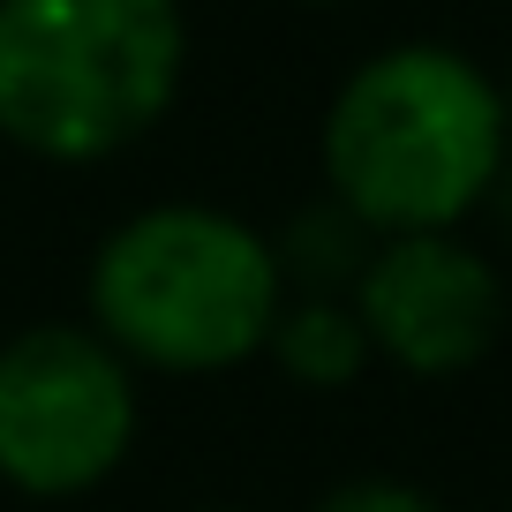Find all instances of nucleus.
Instances as JSON below:
<instances>
[{
	"label": "nucleus",
	"instance_id": "f257e3e1",
	"mask_svg": "<svg viewBox=\"0 0 512 512\" xmlns=\"http://www.w3.org/2000/svg\"><path fill=\"white\" fill-rule=\"evenodd\" d=\"M317 159L362 234H460L512 166L497 76L437 38L384 46L332 91Z\"/></svg>",
	"mask_w": 512,
	"mask_h": 512
},
{
	"label": "nucleus",
	"instance_id": "f03ea898",
	"mask_svg": "<svg viewBox=\"0 0 512 512\" xmlns=\"http://www.w3.org/2000/svg\"><path fill=\"white\" fill-rule=\"evenodd\" d=\"M272 234L219 204H144L98 241L83 272L91 332L136 377H226L279 324Z\"/></svg>",
	"mask_w": 512,
	"mask_h": 512
},
{
	"label": "nucleus",
	"instance_id": "7ed1b4c3",
	"mask_svg": "<svg viewBox=\"0 0 512 512\" xmlns=\"http://www.w3.org/2000/svg\"><path fill=\"white\" fill-rule=\"evenodd\" d=\"M189 76L181 0H0V144L98 166L144 144Z\"/></svg>",
	"mask_w": 512,
	"mask_h": 512
},
{
	"label": "nucleus",
	"instance_id": "20e7f679",
	"mask_svg": "<svg viewBox=\"0 0 512 512\" xmlns=\"http://www.w3.org/2000/svg\"><path fill=\"white\" fill-rule=\"evenodd\" d=\"M144 430V377L91 324L0 339V482L38 512L106 490Z\"/></svg>",
	"mask_w": 512,
	"mask_h": 512
},
{
	"label": "nucleus",
	"instance_id": "39448f33",
	"mask_svg": "<svg viewBox=\"0 0 512 512\" xmlns=\"http://www.w3.org/2000/svg\"><path fill=\"white\" fill-rule=\"evenodd\" d=\"M362 339L400 377H467L505 339V272L467 234H392L369 249V264L347 287Z\"/></svg>",
	"mask_w": 512,
	"mask_h": 512
},
{
	"label": "nucleus",
	"instance_id": "423d86ee",
	"mask_svg": "<svg viewBox=\"0 0 512 512\" xmlns=\"http://www.w3.org/2000/svg\"><path fill=\"white\" fill-rule=\"evenodd\" d=\"M264 362H279V377H294L302 392H339L377 354H369L362 317H354L347 294H287L272 339H264Z\"/></svg>",
	"mask_w": 512,
	"mask_h": 512
},
{
	"label": "nucleus",
	"instance_id": "0eeeda50",
	"mask_svg": "<svg viewBox=\"0 0 512 512\" xmlns=\"http://www.w3.org/2000/svg\"><path fill=\"white\" fill-rule=\"evenodd\" d=\"M369 249H377V234H362V226H354L332 196H324V204H309L302 219L272 241L287 294H347L354 272L369 264Z\"/></svg>",
	"mask_w": 512,
	"mask_h": 512
},
{
	"label": "nucleus",
	"instance_id": "6e6552de",
	"mask_svg": "<svg viewBox=\"0 0 512 512\" xmlns=\"http://www.w3.org/2000/svg\"><path fill=\"white\" fill-rule=\"evenodd\" d=\"M309 512H445V505H437L430 490H415V482H400V475H347Z\"/></svg>",
	"mask_w": 512,
	"mask_h": 512
},
{
	"label": "nucleus",
	"instance_id": "1a4fd4ad",
	"mask_svg": "<svg viewBox=\"0 0 512 512\" xmlns=\"http://www.w3.org/2000/svg\"><path fill=\"white\" fill-rule=\"evenodd\" d=\"M497 98H505V136H512V76H505V83H497Z\"/></svg>",
	"mask_w": 512,
	"mask_h": 512
},
{
	"label": "nucleus",
	"instance_id": "9d476101",
	"mask_svg": "<svg viewBox=\"0 0 512 512\" xmlns=\"http://www.w3.org/2000/svg\"><path fill=\"white\" fill-rule=\"evenodd\" d=\"M196 512H234V505H196Z\"/></svg>",
	"mask_w": 512,
	"mask_h": 512
},
{
	"label": "nucleus",
	"instance_id": "9b49d317",
	"mask_svg": "<svg viewBox=\"0 0 512 512\" xmlns=\"http://www.w3.org/2000/svg\"><path fill=\"white\" fill-rule=\"evenodd\" d=\"M309 8H339V0H309Z\"/></svg>",
	"mask_w": 512,
	"mask_h": 512
}]
</instances>
